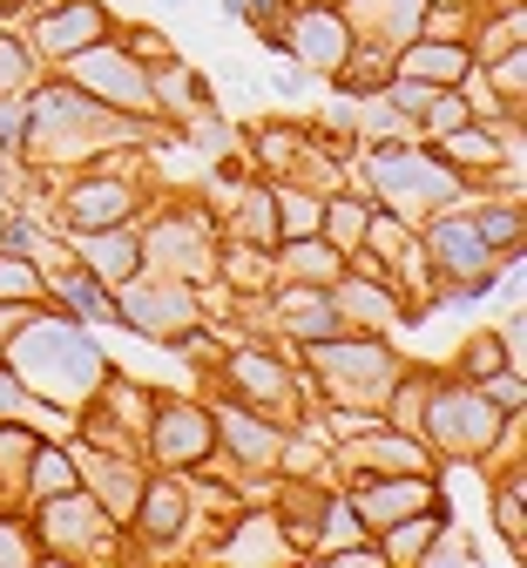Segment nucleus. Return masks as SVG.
Instances as JSON below:
<instances>
[{"label":"nucleus","mask_w":527,"mask_h":568,"mask_svg":"<svg viewBox=\"0 0 527 568\" xmlns=\"http://www.w3.org/2000/svg\"><path fill=\"white\" fill-rule=\"evenodd\" d=\"M426 129H433V135L467 129V102H460L454 89H433V95H426Z\"/></svg>","instance_id":"nucleus-24"},{"label":"nucleus","mask_w":527,"mask_h":568,"mask_svg":"<svg viewBox=\"0 0 527 568\" xmlns=\"http://www.w3.org/2000/svg\"><path fill=\"white\" fill-rule=\"evenodd\" d=\"M34 434H28V426H0V474H8V480H21L28 474V460H34Z\"/></svg>","instance_id":"nucleus-22"},{"label":"nucleus","mask_w":527,"mask_h":568,"mask_svg":"<svg viewBox=\"0 0 527 568\" xmlns=\"http://www.w3.org/2000/svg\"><path fill=\"white\" fill-rule=\"evenodd\" d=\"M433 434L454 454H480L494 440V399L487 393H439L433 399Z\"/></svg>","instance_id":"nucleus-5"},{"label":"nucleus","mask_w":527,"mask_h":568,"mask_svg":"<svg viewBox=\"0 0 527 568\" xmlns=\"http://www.w3.org/2000/svg\"><path fill=\"white\" fill-rule=\"evenodd\" d=\"M28 406V393H21V379H8V373H0V413H21Z\"/></svg>","instance_id":"nucleus-29"},{"label":"nucleus","mask_w":527,"mask_h":568,"mask_svg":"<svg viewBox=\"0 0 527 568\" xmlns=\"http://www.w3.org/2000/svg\"><path fill=\"white\" fill-rule=\"evenodd\" d=\"M129 203H135V190H109V176H89V183L68 190V224L74 231H102V224L122 217Z\"/></svg>","instance_id":"nucleus-10"},{"label":"nucleus","mask_w":527,"mask_h":568,"mask_svg":"<svg viewBox=\"0 0 527 568\" xmlns=\"http://www.w3.org/2000/svg\"><path fill=\"white\" fill-rule=\"evenodd\" d=\"M28 82H34L28 48L21 41H0V95H28Z\"/></svg>","instance_id":"nucleus-23"},{"label":"nucleus","mask_w":527,"mask_h":568,"mask_svg":"<svg viewBox=\"0 0 527 568\" xmlns=\"http://www.w3.org/2000/svg\"><path fill=\"white\" fill-rule=\"evenodd\" d=\"M82 264L109 284V277H129L135 264H142V244L129 237V231H115V224H102V231H82Z\"/></svg>","instance_id":"nucleus-12"},{"label":"nucleus","mask_w":527,"mask_h":568,"mask_svg":"<svg viewBox=\"0 0 527 568\" xmlns=\"http://www.w3.org/2000/svg\"><path fill=\"white\" fill-rule=\"evenodd\" d=\"M325 231H338L332 244H358V231H365V210H358V203H332V210H325Z\"/></svg>","instance_id":"nucleus-25"},{"label":"nucleus","mask_w":527,"mask_h":568,"mask_svg":"<svg viewBox=\"0 0 527 568\" xmlns=\"http://www.w3.org/2000/svg\"><path fill=\"white\" fill-rule=\"evenodd\" d=\"M68 82L82 89V95L122 102L129 115H149V109H156V89L142 82V68H135L122 48H109V41H89L82 54H68Z\"/></svg>","instance_id":"nucleus-1"},{"label":"nucleus","mask_w":527,"mask_h":568,"mask_svg":"<svg viewBox=\"0 0 527 568\" xmlns=\"http://www.w3.org/2000/svg\"><path fill=\"white\" fill-rule=\"evenodd\" d=\"M231 379L251 393V406H271V413H277V406L291 399V379L264 359V352H237V359H231Z\"/></svg>","instance_id":"nucleus-15"},{"label":"nucleus","mask_w":527,"mask_h":568,"mask_svg":"<svg viewBox=\"0 0 527 568\" xmlns=\"http://www.w3.org/2000/svg\"><path fill=\"white\" fill-rule=\"evenodd\" d=\"M183 515H190V494H183V487H149V494H142V528H149V535H176Z\"/></svg>","instance_id":"nucleus-17"},{"label":"nucleus","mask_w":527,"mask_h":568,"mask_svg":"<svg viewBox=\"0 0 527 568\" xmlns=\"http://www.w3.org/2000/svg\"><path fill=\"white\" fill-rule=\"evenodd\" d=\"M277 210H284V224H291V237H312V224H318V203H305V196H271Z\"/></svg>","instance_id":"nucleus-26"},{"label":"nucleus","mask_w":527,"mask_h":568,"mask_svg":"<svg viewBox=\"0 0 527 568\" xmlns=\"http://www.w3.org/2000/svg\"><path fill=\"white\" fill-rule=\"evenodd\" d=\"M474 231H480L487 251H514V244H520V203H507V210H480Z\"/></svg>","instance_id":"nucleus-20"},{"label":"nucleus","mask_w":527,"mask_h":568,"mask_svg":"<svg viewBox=\"0 0 527 568\" xmlns=\"http://www.w3.org/2000/svg\"><path fill=\"white\" fill-rule=\"evenodd\" d=\"M426 251H433V264H439L446 277H460V292H454V298H480V292H494V251L480 244V231H474L467 217H439V224L426 231Z\"/></svg>","instance_id":"nucleus-2"},{"label":"nucleus","mask_w":527,"mask_h":568,"mask_svg":"<svg viewBox=\"0 0 527 568\" xmlns=\"http://www.w3.org/2000/svg\"><path fill=\"white\" fill-rule=\"evenodd\" d=\"M34 494H41V501H54V494H74V467L61 460V454H48V447H34Z\"/></svg>","instance_id":"nucleus-21"},{"label":"nucleus","mask_w":527,"mask_h":568,"mask_svg":"<svg viewBox=\"0 0 527 568\" xmlns=\"http://www.w3.org/2000/svg\"><path fill=\"white\" fill-rule=\"evenodd\" d=\"M345 21L312 8V14H297V54H305V68H345Z\"/></svg>","instance_id":"nucleus-11"},{"label":"nucleus","mask_w":527,"mask_h":568,"mask_svg":"<svg viewBox=\"0 0 527 568\" xmlns=\"http://www.w3.org/2000/svg\"><path fill=\"white\" fill-rule=\"evenodd\" d=\"M156 454H163L170 467L203 460V454H210V419H203V413H190V406L156 413Z\"/></svg>","instance_id":"nucleus-8"},{"label":"nucleus","mask_w":527,"mask_h":568,"mask_svg":"<svg viewBox=\"0 0 527 568\" xmlns=\"http://www.w3.org/2000/svg\"><path fill=\"white\" fill-rule=\"evenodd\" d=\"M216 426H223V440L237 447V460H251V467H264V460L277 454V426H257V419H251V413H237V406L223 413Z\"/></svg>","instance_id":"nucleus-16"},{"label":"nucleus","mask_w":527,"mask_h":568,"mask_svg":"<svg viewBox=\"0 0 527 568\" xmlns=\"http://www.w3.org/2000/svg\"><path fill=\"white\" fill-rule=\"evenodd\" d=\"M109 14L95 8V0H68V8H48V21H41V41L54 48V54H82L89 41H102L109 28H102Z\"/></svg>","instance_id":"nucleus-7"},{"label":"nucleus","mask_w":527,"mask_h":568,"mask_svg":"<svg viewBox=\"0 0 527 568\" xmlns=\"http://www.w3.org/2000/svg\"><path fill=\"white\" fill-rule=\"evenodd\" d=\"M0 548H8V555H21V541H14V535H8V521H0Z\"/></svg>","instance_id":"nucleus-30"},{"label":"nucleus","mask_w":527,"mask_h":568,"mask_svg":"<svg viewBox=\"0 0 527 568\" xmlns=\"http://www.w3.org/2000/svg\"><path fill=\"white\" fill-rule=\"evenodd\" d=\"M41 298V271L28 257H0V305H28Z\"/></svg>","instance_id":"nucleus-19"},{"label":"nucleus","mask_w":527,"mask_h":568,"mask_svg":"<svg viewBox=\"0 0 527 568\" xmlns=\"http://www.w3.org/2000/svg\"><path fill=\"white\" fill-rule=\"evenodd\" d=\"M312 359L332 373V386L358 406H379L386 386H393V352L386 345H372V338H352V345H318Z\"/></svg>","instance_id":"nucleus-3"},{"label":"nucleus","mask_w":527,"mask_h":568,"mask_svg":"<svg viewBox=\"0 0 527 568\" xmlns=\"http://www.w3.org/2000/svg\"><path fill=\"white\" fill-rule=\"evenodd\" d=\"M345 460L386 467V474H426V454H419V440H406V434H365V440H352Z\"/></svg>","instance_id":"nucleus-14"},{"label":"nucleus","mask_w":527,"mask_h":568,"mask_svg":"<svg viewBox=\"0 0 527 568\" xmlns=\"http://www.w3.org/2000/svg\"><path fill=\"white\" fill-rule=\"evenodd\" d=\"M419 508H433V480H426V474H393V480H379V487H365L358 521L386 535L393 521H413Z\"/></svg>","instance_id":"nucleus-6"},{"label":"nucleus","mask_w":527,"mask_h":568,"mask_svg":"<svg viewBox=\"0 0 527 568\" xmlns=\"http://www.w3.org/2000/svg\"><path fill=\"white\" fill-rule=\"evenodd\" d=\"M399 75H413V82H426V89H454L460 75H467V48L460 41H419L406 61H399Z\"/></svg>","instance_id":"nucleus-13"},{"label":"nucleus","mask_w":527,"mask_h":568,"mask_svg":"<svg viewBox=\"0 0 527 568\" xmlns=\"http://www.w3.org/2000/svg\"><path fill=\"white\" fill-rule=\"evenodd\" d=\"M115 312H122V318H135L142 332H156V338H163V332H183V325L196 318V305H190V292H183V284H163L156 298H142V292H129V298H122Z\"/></svg>","instance_id":"nucleus-9"},{"label":"nucleus","mask_w":527,"mask_h":568,"mask_svg":"<svg viewBox=\"0 0 527 568\" xmlns=\"http://www.w3.org/2000/svg\"><path fill=\"white\" fill-rule=\"evenodd\" d=\"M372 176H379V190H393L399 203H439V196H454L460 190V176L446 170V163H433V156H413V150H386V156H372Z\"/></svg>","instance_id":"nucleus-4"},{"label":"nucleus","mask_w":527,"mask_h":568,"mask_svg":"<svg viewBox=\"0 0 527 568\" xmlns=\"http://www.w3.org/2000/svg\"><path fill=\"white\" fill-rule=\"evenodd\" d=\"M480 379H494V366H500V352H494V338H474V359H467Z\"/></svg>","instance_id":"nucleus-28"},{"label":"nucleus","mask_w":527,"mask_h":568,"mask_svg":"<svg viewBox=\"0 0 527 568\" xmlns=\"http://www.w3.org/2000/svg\"><path fill=\"white\" fill-rule=\"evenodd\" d=\"M61 298L82 312V318H115V298H102V277L95 271H68L61 277Z\"/></svg>","instance_id":"nucleus-18"},{"label":"nucleus","mask_w":527,"mask_h":568,"mask_svg":"<svg viewBox=\"0 0 527 568\" xmlns=\"http://www.w3.org/2000/svg\"><path fill=\"white\" fill-rule=\"evenodd\" d=\"M500 528H507V548H520V480H507L500 494Z\"/></svg>","instance_id":"nucleus-27"}]
</instances>
